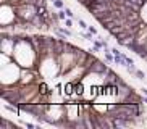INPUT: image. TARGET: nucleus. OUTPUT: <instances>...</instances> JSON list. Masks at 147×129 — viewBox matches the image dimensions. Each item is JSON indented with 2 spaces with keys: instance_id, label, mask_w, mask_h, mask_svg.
<instances>
[{
  "instance_id": "10",
  "label": "nucleus",
  "mask_w": 147,
  "mask_h": 129,
  "mask_svg": "<svg viewBox=\"0 0 147 129\" xmlns=\"http://www.w3.org/2000/svg\"><path fill=\"white\" fill-rule=\"evenodd\" d=\"M65 11H66V15H68V18H73L74 19V13H73V10L69 8V7H65Z\"/></svg>"
},
{
  "instance_id": "4",
  "label": "nucleus",
  "mask_w": 147,
  "mask_h": 129,
  "mask_svg": "<svg viewBox=\"0 0 147 129\" xmlns=\"http://www.w3.org/2000/svg\"><path fill=\"white\" fill-rule=\"evenodd\" d=\"M0 128H2V129H5V128H15V129H16L18 126L13 124V123H10V121H7V120H2V121H0Z\"/></svg>"
},
{
  "instance_id": "2",
  "label": "nucleus",
  "mask_w": 147,
  "mask_h": 129,
  "mask_svg": "<svg viewBox=\"0 0 147 129\" xmlns=\"http://www.w3.org/2000/svg\"><path fill=\"white\" fill-rule=\"evenodd\" d=\"M58 58V63H60V69H61V74H66L68 71L78 64V60H76V55H74V52H63L60 55L57 56Z\"/></svg>"
},
{
  "instance_id": "15",
  "label": "nucleus",
  "mask_w": 147,
  "mask_h": 129,
  "mask_svg": "<svg viewBox=\"0 0 147 129\" xmlns=\"http://www.w3.org/2000/svg\"><path fill=\"white\" fill-rule=\"evenodd\" d=\"M50 2H53V0H50Z\"/></svg>"
},
{
  "instance_id": "9",
  "label": "nucleus",
  "mask_w": 147,
  "mask_h": 129,
  "mask_svg": "<svg viewBox=\"0 0 147 129\" xmlns=\"http://www.w3.org/2000/svg\"><path fill=\"white\" fill-rule=\"evenodd\" d=\"M73 24H74L73 18H66V19H65V26H66V28H69V29H71V28H73Z\"/></svg>"
},
{
  "instance_id": "6",
  "label": "nucleus",
  "mask_w": 147,
  "mask_h": 129,
  "mask_svg": "<svg viewBox=\"0 0 147 129\" xmlns=\"http://www.w3.org/2000/svg\"><path fill=\"white\" fill-rule=\"evenodd\" d=\"M76 23H78V26L81 28V29H87L89 26H87V23L82 19V18H76Z\"/></svg>"
},
{
  "instance_id": "1",
  "label": "nucleus",
  "mask_w": 147,
  "mask_h": 129,
  "mask_svg": "<svg viewBox=\"0 0 147 129\" xmlns=\"http://www.w3.org/2000/svg\"><path fill=\"white\" fill-rule=\"evenodd\" d=\"M21 66L16 61H10L8 64L2 66V86H11V84H18L20 82V76H21Z\"/></svg>"
},
{
  "instance_id": "8",
  "label": "nucleus",
  "mask_w": 147,
  "mask_h": 129,
  "mask_svg": "<svg viewBox=\"0 0 147 129\" xmlns=\"http://www.w3.org/2000/svg\"><path fill=\"white\" fill-rule=\"evenodd\" d=\"M57 15H58V18H60V19H63V21H65L66 18H68V15H66L65 8H63V10H58V11H57Z\"/></svg>"
},
{
  "instance_id": "7",
  "label": "nucleus",
  "mask_w": 147,
  "mask_h": 129,
  "mask_svg": "<svg viewBox=\"0 0 147 129\" xmlns=\"http://www.w3.org/2000/svg\"><path fill=\"white\" fill-rule=\"evenodd\" d=\"M52 3H53V7H55V8H58V10H63V8H65V3H63L61 0H53Z\"/></svg>"
},
{
  "instance_id": "12",
  "label": "nucleus",
  "mask_w": 147,
  "mask_h": 129,
  "mask_svg": "<svg viewBox=\"0 0 147 129\" xmlns=\"http://www.w3.org/2000/svg\"><path fill=\"white\" fill-rule=\"evenodd\" d=\"M87 31H89L91 34H94V36H99V32H97V29H95L94 26H89V28H87Z\"/></svg>"
},
{
  "instance_id": "5",
  "label": "nucleus",
  "mask_w": 147,
  "mask_h": 129,
  "mask_svg": "<svg viewBox=\"0 0 147 129\" xmlns=\"http://www.w3.org/2000/svg\"><path fill=\"white\" fill-rule=\"evenodd\" d=\"M134 76L138 77V79H141V81H144V79H147V74L144 73V71H141V69H136V73H134Z\"/></svg>"
},
{
  "instance_id": "11",
  "label": "nucleus",
  "mask_w": 147,
  "mask_h": 129,
  "mask_svg": "<svg viewBox=\"0 0 147 129\" xmlns=\"http://www.w3.org/2000/svg\"><path fill=\"white\" fill-rule=\"evenodd\" d=\"M92 36H94V34H91V32H82V37L87 39V40H91V42L94 40V39H92Z\"/></svg>"
},
{
  "instance_id": "13",
  "label": "nucleus",
  "mask_w": 147,
  "mask_h": 129,
  "mask_svg": "<svg viewBox=\"0 0 147 129\" xmlns=\"http://www.w3.org/2000/svg\"><path fill=\"white\" fill-rule=\"evenodd\" d=\"M112 53H113V55H118V53H121V52L118 50L117 47H113V48H112Z\"/></svg>"
},
{
  "instance_id": "14",
  "label": "nucleus",
  "mask_w": 147,
  "mask_h": 129,
  "mask_svg": "<svg viewBox=\"0 0 147 129\" xmlns=\"http://www.w3.org/2000/svg\"><path fill=\"white\" fill-rule=\"evenodd\" d=\"M142 94H144V95H147V89H146V87L142 89Z\"/></svg>"
},
{
  "instance_id": "3",
  "label": "nucleus",
  "mask_w": 147,
  "mask_h": 129,
  "mask_svg": "<svg viewBox=\"0 0 147 129\" xmlns=\"http://www.w3.org/2000/svg\"><path fill=\"white\" fill-rule=\"evenodd\" d=\"M115 63L120 64V66H123V68H126V66H128V63H126L125 53H118V55H115Z\"/></svg>"
}]
</instances>
